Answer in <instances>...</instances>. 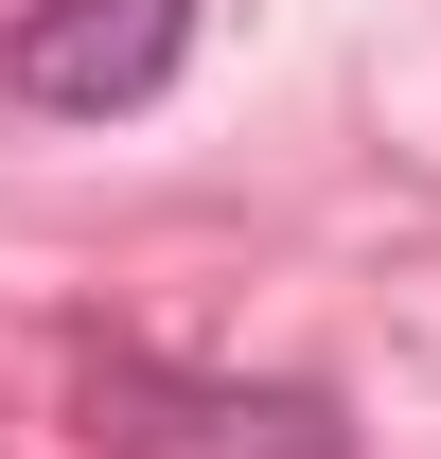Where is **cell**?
I'll use <instances>...</instances> for the list:
<instances>
[{
  "label": "cell",
  "mask_w": 441,
  "mask_h": 459,
  "mask_svg": "<svg viewBox=\"0 0 441 459\" xmlns=\"http://www.w3.org/2000/svg\"><path fill=\"white\" fill-rule=\"evenodd\" d=\"M0 71H18V107H54V124H124V107H160L195 71V0H18L0 18Z\"/></svg>",
  "instance_id": "obj_2"
},
{
  "label": "cell",
  "mask_w": 441,
  "mask_h": 459,
  "mask_svg": "<svg viewBox=\"0 0 441 459\" xmlns=\"http://www.w3.org/2000/svg\"><path fill=\"white\" fill-rule=\"evenodd\" d=\"M71 442L89 459H353V406L318 371H195V353H89L71 371Z\"/></svg>",
  "instance_id": "obj_1"
}]
</instances>
